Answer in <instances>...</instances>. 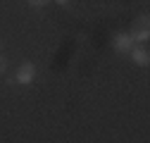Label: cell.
Wrapping results in <instances>:
<instances>
[{
    "instance_id": "obj_1",
    "label": "cell",
    "mask_w": 150,
    "mask_h": 143,
    "mask_svg": "<svg viewBox=\"0 0 150 143\" xmlns=\"http://www.w3.org/2000/svg\"><path fill=\"white\" fill-rule=\"evenodd\" d=\"M129 36L134 38V43H145L150 38V29H148V14H143L138 22H134V26H131Z\"/></svg>"
},
{
    "instance_id": "obj_2",
    "label": "cell",
    "mask_w": 150,
    "mask_h": 143,
    "mask_svg": "<svg viewBox=\"0 0 150 143\" xmlns=\"http://www.w3.org/2000/svg\"><path fill=\"white\" fill-rule=\"evenodd\" d=\"M33 79H36V64H33V62H22L19 69H17L14 81H17V84H31Z\"/></svg>"
},
{
    "instance_id": "obj_3",
    "label": "cell",
    "mask_w": 150,
    "mask_h": 143,
    "mask_svg": "<svg viewBox=\"0 0 150 143\" xmlns=\"http://www.w3.org/2000/svg\"><path fill=\"white\" fill-rule=\"evenodd\" d=\"M112 45H115L117 52H129L134 48V38H131L129 33H117L115 38H112Z\"/></svg>"
},
{
    "instance_id": "obj_4",
    "label": "cell",
    "mask_w": 150,
    "mask_h": 143,
    "mask_svg": "<svg viewBox=\"0 0 150 143\" xmlns=\"http://www.w3.org/2000/svg\"><path fill=\"white\" fill-rule=\"evenodd\" d=\"M129 52H131V60H134L136 64H141V67H145V64L150 62V52H148V48H143V45H136V43H134V48H131Z\"/></svg>"
},
{
    "instance_id": "obj_5",
    "label": "cell",
    "mask_w": 150,
    "mask_h": 143,
    "mask_svg": "<svg viewBox=\"0 0 150 143\" xmlns=\"http://www.w3.org/2000/svg\"><path fill=\"white\" fill-rule=\"evenodd\" d=\"M26 3L31 5V7H43V5H48L50 0H26Z\"/></svg>"
},
{
    "instance_id": "obj_6",
    "label": "cell",
    "mask_w": 150,
    "mask_h": 143,
    "mask_svg": "<svg viewBox=\"0 0 150 143\" xmlns=\"http://www.w3.org/2000/svg\"><path fill=\"white\" fill-rule=\"evenodd\" d=\"M5 69H7V60H5L3 55H0V76L5 74Z\"/></svg>"
},
{
    "instance_id": "obj_7",
    "label": "cell",
    "mask_w": 150,
    "mask_h": 143,
    "mask_svg": "<svg viewBox=\"0 0 150 143\" xmlns=\"http://www.w3.org/2000/svg\"><path fill=\"white\" fill-rule=\"evenodd\" d=\"M55 3H57V5H67V3H69V0H55Z\"/></svg>"
},
{
    "instance_id": "obj_8",
    "label": "cell",
    "mask_w": 150,
    "mask_h": 143,
    "mask_svg": "<svg viewBox=\"0 0 150 143\" xmlns=\"http://www.w3.org/2000/svg\"><path fill=\"white\" fill-rule=\"evenodd\" d=\"M0 45H3V41H0Z\"/></svg>"
}]
</instances>
